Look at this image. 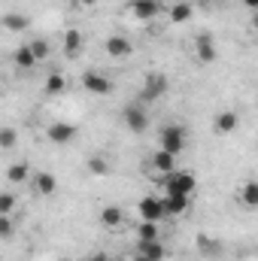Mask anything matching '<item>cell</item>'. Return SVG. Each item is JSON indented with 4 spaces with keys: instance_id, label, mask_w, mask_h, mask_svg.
Wrapping results in <instances>:
<instances>
[{
    "instance_id": "obj_25",
    "label": "cell",
    "mask_w": 258,
    "mask_h": 261,
    "mask_svg": "<svg viewBox=\"0 0 258 261\" xmlns=\"http://www.w3.org/2000/svg\"><path fill=\"white\" fill-rule=\"evenodd\" d=\"M240 203H243L246 210H255L258 206V182L255 179H249V182L240 189Z\"/></svg>"
},
{
    "instance_id": "obj_11",
    "label": "cell",
    "mask_w": 258,
    "mask_h": 261,
    "mask_svg": "<svg viewBox=\"0 0 258 261\" xmlns=\"http://www.w3.org/2000/svg\"><path fill=\"white\" fill-rule=\"evenodd\" d=\"M46 137H49L52 143H58V146H67V143L76 140V125H70V122H52V125L46 128Z\"/></svg>"
},
{
    "instance_id": "obj_18",
    "label": "cell",
    "mask_w": 258,
    "mask_h": 261,
    "mask_svg": "<svg viewBox=\"0 0 258 261\" xmlns=\"http://www.w3.org/2000/svg\"><path fill=\"white\" fill-rule=\"evenodd\" d=\"M85 170H88L91 176H110V173H113V164H110V158H107V155L94 152V155H88Z\"/></svg>"
},
{
    "instance_id": "obj_29",
    "label": "cell",
    "mask_w": 258,
    "mask_h": 261,
    "mask_svg": "<svg viewBox=\"0 0 258 261\" xmlns=\"http://www.w3.org/2000/svg\"><path fill=\"white\" fill-rule=\"evenodd\" d=\"M12 234H15V219L12 216H0V240H6Z\"/></svg>"
},
{
    "instance_id": "obj_31",
    "label": "cell",
    "mask_w": 258,
    "mask_h": 261,
    "mask_svg": "<svg viewBox=\"0 0 258 261\" xmlns=\"http://www.w3.org/2000/svg\"><path fill=\"white\" fill-rule=\"evenodd\" d=\"M85 261H110L107 255H91V258H85Z\"/></svg>"
},
{
    "instance_id": "obj_28",
    "label": "cell",
    "mask_w": 258,
    "mask_h": 261,
    "mask_svg": "<svg viewBox=\"0 0 258 261\" xmlns=\"http://www.w3.org/2000/svg\"><path fill=\"white\" fill-rule=\"evenodd\" d=\"M15 195L12 192H0V216H12L15 213Z\"/></svg>"
},
{
    "instance_id": "obj_27",
    "label": "cell",
    "mask_w": 258,
    "mask_h": 261,
    "mask_svg": "<svg viewBox=\"0 0 258 261\" xmlns=\"http://www.w3.org/2000/svg\"><path fill=\"white\" fill-rule=\"evenodd\" d=\"M18 146V130L9 128V125H0V149H15Z\"/></svg>"
},
{
    "instance_id": "obj_33",
    "label": "cell",
    "mask_w": 258,
    "mask_h": 261,
    "mask_svg": "<svg viewBox=\"0 0 258 261\" xmlns=\"http://www.w3.org/2000/svg\"><path fill=\"white\" fill-rule=\"evenodd\" d=\"M76 3H82V6H94V0H76Z\"/></svg>"
},
{
    "instance_id": "obj_17",
    "label": "cell",
    "mask_w": 258,
    "mask_h": 261,
    "mask_svg": "<svg viewBox=\"0 0 258 261\" xmlns=\"http://www.w3.org/2000/svg\"><path fill=\"white\" fill-rule=\"evenodd\" d=\"M137 252L146 255V258H152V261H164L167 258V249H164L161 240H137Z\"/></svg>"
},
{
    "instance_id": "obj_23",
    "label": "cell",
    "mask_w": 258,
    "mask_h": 261,
    "mask_svg": "<svg viewBox=\"0 0 258 261\" xmlns=\"http://www.w3.org/2000/svg\"><path fill=\"white\" fill-rule=\"evenodd\" d=\"M28 49H31V55L37 58V64H43V61L52 55V46H49V40H43V37H34V40L28 43Z\"/></svg>"
},
{
    "instance_id": "obj_3",
    "label": "cell",
    "mask_w": 258,
    "mask_h": 261,
    "mask_svg": "<svg viewBox=\"0 0 258 261\" xmlns=\"http://www.w3.org/2000/svg\"><path fill=\"white\" fill-rule=\"evenodd\" d=\"M122 122H125L128 130H134V134H143V130H149V125H152L149 110H146L140 100H134V103H128V107L122 110Z\"/></svg>"
},
{
    "instance_id": "obj_24",
    "label": "cell",
    "mask_w": 258,
    "mask_h": 261,
    "mask_svg": "<svg viewBox=\"0 0 258 261\" xmlns=\"http://www.w3.org/2000/svg\"><path fill=\"white\" fill-rule=\"evenodd\" d=\"M6 179H9L12 186H21V182L31 179V167L21 164V161H18V164H9V167H6Z\"/></svg>"
},
{
    "instance_id": "obj_16",
    "label": "cell",
    "mask_w": 258,
    "mask_h": 261,
    "mask_svg": "<svg viewBox=\"0 0 258 261\" xmlns=\"http://www.w3.org/2000/svg\"><path fill=\"white\" fill-rule=\"evenodd\" d=\"M122 222H125V213H122V206H116V203H107V206L100 210V225H104L107 231H116V228H122Z\"/></svg>"
},
{
    "instance_id": "obj_12",
    "label": "cell",
    "mask_w": 258,
    "mask_h": 261,
    "mask_svg": "<svg viewBox=\"0 0 258 261\" xmlns=\"http://www.w3.org/2000/svg\"><path fill=\"white\" fill-rule=\"evenodd\" d=\"M161 206H164V213H167V216H183V213H189L192 197L170 192V195H161Z\"/></svg>"
},
{
    "instance_id": "obj_20",
    "label": "cell",
    "mask_w": 258,
    "mask_h": 261,
    "mask_svg": "<svg viewBox=\"0 0 258 261\" xmlns=\"http://www.w3.org/2000/svg\"><path fill=\"white\" fill-rule=\"evenodd\" d=\"M152 167L158 170V176H164V173H170V170H176V155H167V152H155L152 155Z\"/></svg>"
},
{
    "instance_id": "obj_1",
    "label": "cell",
    "mask_w": 258,
    "mask_h": 261,
    "mask_svg": "<svg viewBox=\"0 0 258 261\" xmlns=\"http://www.w3.org/2000/svg\"><path fill=\"white\" fill-rule=\"evenodd\" d=\"M186 146H189V130L183 125H164L158 130V149L161 152L179 155V152H186Z\"/></svg>"
},
{
    "instance_id": "obj_22",
    "label": "cell",
    "mask_w": 258,
    "mask_h": 261,
    "mask_svg": "<svg viewBox=\"0 0 258 261\" xmlns=\"http://www.w3.org/2000/svg\"><path fill=\"white\" fill-rule=\"evenodd\" d=\"M43 91H46L49 97H55V94H64V91H67L64 73H49V76H46V82H43Z\"/></svg>"
},
{
    "instance_id": "obj_34",
    "label": "cell",
    "mask_w": 258,
    "mask_h": 261,
    "mask_svg": "<svg viewBox=\"0 0 258 261\" xmlns=\"http://www.w3.org/2000/svg\"><path fill=\"white\" fill-rule=\"evenodd\" d=\"M134 261H152V258H146V255H140V252H137V255H134Z\"/></svg>"
},
{
    "instance_id": "obj_8",
    "label": "cell",
    "mask_w": 258,
    "mask_h": 261,
    "mask_svg": "<svg viewBox=\"0 0 258 261\" xmlns=\"http://www.w3.org/2000/svg\"><path fill=\"white\" fill-rule=\"evenodd\" d=\"M104 49H107V55H110L113 61H128L131 55H134V43H131L128 37H119V34H113V37L104 43Z\"/></svg>"
},
{
    "instance_id": "obj_14",
    "label": "cell",
    "mask_w": 258,
    "mask_h": 261,
    "mask_svg": "<svg viewBox=\"0 0 258 261\" xmlns=\"http://www.w3.org/2000/svg\"><path fill=\"white\" fill-rule=\"evenodd\" d=\"M0 28L9 31V34H24L31 28V18L24 12H3L0 15Z\"/></svg>"
},
{
    "instance_id": "obj_5",
    "label": "cell",
    "mask_w": 258,
    "mask_h": 261,
    "mask_svg": "<svg viewBox=\"0 0 258 261\" xmlns=\"http://www.w3.org/2000/svg\"><path fill=\"white\" fill-rule=\"evenodd\" d=\"M82 88H85L88 94L107 97V94H113V79L104 76V73H97V70H85V73H82Z\"/></svg>"
},
{
    "instance_id": "obj_21",
    "label": "cell",
    "mask_w": 258,
    "mask_h": 261,
    "mask_svg": "<svg viewBox=\"0 0 258 261\" xmlns=\"http://www.w3.org/2000/svg\"><path fill=\"white\" fill-rule=\"evenodd\" d=\"M192 12H194V6L192 3H186V0H179V3H173V6L167 9V15H170L173 24H186V21L192 18Z\"/></svg>"
},
{
    "instance_id": "obj_26",
    "label": "cell",
    "mask_w": 258,
    "mask_h": 261,
    "mask_svg": "<svg viewBox=\"0 0 258 261\" xmlns=\"http://www.w3.org/2000/svg\"><path fill=\"white\" fill-rule=\"evenodd\" d=\"M137 240H161L158 222H140L137 225Z\"/></svg>"
},
{
    "instance_id": "obj_36",
    "label": "cell",
    "mask_w": 258,
    "mask_h": 261,
    "mask_svg": "<svg viewBox=\"0 0 258 261\" xmlns=\"http://www.w3.org/2000/svg\"><path fill=\"white\" fill-rule=\"evenodd\" d=\"M9 3H15V0H9Z\"/></svg>"
},
{
    "instance_id": "obj_13",
    "label": "cell",
    "mask_w": 258,
    "mask_h": 261,
    "mask_svg": "<svg viewBox=\"0 0 258 261\" xmlns=\"http://www.w3.org/2000/svg\"><path fill=\"white\" fill-rule=\"evenodd\" d=\"M237 128H240V116H237L234 110H222V113L216 116V122H213V130H216L219 137H228V134H234Z\"/></svg>"
},
{
    "instance_id": "obj_10",
    "label": "cell",
    "mask_w": 258,
    "mask_h": 261,
    "mask_svg": "<svg viewBox=\"0 0 258 261\" xmlns=\"http://www.w3.org/2000/svg\"><path fill=\"white\" fill-rule=\"evenodd\" d=\"M194 55H197V61H200V64H213V61L219 58L216 40H213L210 34H197V40H194Z\"/></svg>"
},
{
    "instance_id": "obj_4",
    "label": "cell",
    "mask_w": 258,
    "mask_h": 261,
    "mask_svg": "<svg viewBox=\"0 0 258 261\" xmlns=\"http://www.w3.org/2000/svg\"><path fill=\"white\" fill-rule=\"evenodd\" d=\"M167 94V76L164 73H149L140 88V103H155Z\"/></svg>"
},
{
    "instance_id": "obj_19",
    "label": "cell",
    "mask_w": 258,
    "mask_h": 261,
    "mask_svg": "<svg viewBox=\"0 0 258 261\" xmlns=\"http://www.w3.org/2000/svg\"><path fill=\"white\" fill-rule=\"evenodd\" d=\"M12 64L18 67V70H34V67H37V58L31 55V49H28V43H21V46H15V52H12Z\"/></svg>"
},
{
    "instance_id": "obj_7",
    "label": "cell",
    "mask_w": 258,
    "mask_h": 261,
    "mask_svg": "<svg viewBox=\"0 0 258 261\" xmlns=\"http://www.w3.org/2000/svg\"><path fill=\"white\" fill-rule=\"evenodd\" d=\"M137 210H140V216H143V222H164L167 219V213H164V206H161V197L158 195H146L140 203H137Z\"/></svg>"
},
{
    "instance_id": "obj_35",
    "label": "cell",
    "mask_w": 258,
    "mask_h": 261,
    "mask_svg": "<svg viewBox=\"0 0 258 261\" xmlns=\"http://www.w3.org/2000/svg\"><path fill=\"white\" fill-rule=\"evenodd\" d=\"M0 94H3V82H0Z\"/></svg>"
},
{
    "instance_id": "obj_30",
    "label": "cell",
    "mask_w": 258,
    "mask_h": 261,
    "mask_svg": "<svg viewBox=\"0 0 258 261\" xmlns=\"http://www.w3.org/2000/svg\"><path fill=\"white\" fill-rule=\"evenodd\" d=\"M197 246L203 249V255H219V243H216V240H207V237H197Z\"/></svg>"
},
{
    "instance_id": "obj_9",
    "label": "cell",
    "mask_w": 258,
    "mask_h": 261,
    "mask_svg": "<svg viewBox=\"0 0 258 261\" xmlns=\"http://www.w3.org/2000/svg\"><path fill=\"white\" fill-rule=\"evenodd\" d=\"M31 186H34V195L40 197H49L58 192V179H55V173H49V170H40V173H31V179H28Z\"/></svg>"
},
{
    "instance_id": "obj_2",
    "label": "cell",
    "mask_w": 258,
    "mask_h": 261,
    "mask_svg": "<svg viewBox=\"0 0 258 261\" xmlns=\"http://www.w3.org/2000/svg\"><path fill=\"white\" fill-rule=\"evenodd\" d=\"M158 182L164 186V195L176 192V195H189V197H192L194 186H197V179H194L192 170H170V173H164Z\"/></svg>"
},
{
    "instance_id": "obj_15",
    "label": "cell",
    "mask_w": 258,
    "mask_h": 261,
    "mask_svg": "<svg viewBox=\"0 0 258 261\" xmlns=\"http://www.w3.org/2000/svg\"><path fill=\"white\" fill-rule=\"evenodd\" d=\"M82 31L79 28H67L64 37H61V49H64V58H76L82 52Z\"/></svg>"
},
{
    "instance_id": "obj_32",
    "label": "cell",
    "mask_w": 258,
    "mask_h": 261,
    "mask_svg": "<svg viewBox=\"0 0 258 261\" xmlns=\"http://www.w3.org/2000/svg\"><path fill=\"white\" fill-rule=\"evenodd\" d=\"M243 3H246L249 9H255V6H258V0H243Z\"/></svg>"
},
{
    "instance_id": "obj_6",
    "label": "cell",
    "mask_w": 258,
    "mask_h": 261,
    "mask_svg": "<svg viewBox=\"0 0 258 261\" xmlns=\"http://www.w3.org/2000/svg\"><path fill=\"white\" fill-rule=\"evenodd\" d=\"M128 9H131V15H134L137 21H152V18L161 15L167 6H164L161 0H131Z\"/></svg>"
}]
</instances>
